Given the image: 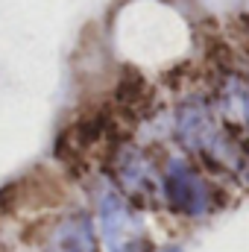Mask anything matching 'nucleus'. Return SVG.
Segmentation results:
<instances>
[{
	"label": "nucleus",
	"mask_w": 249,
	"mask_h": 252,
	"mask_svg": "<svg viewBox=\"0 0 249 252\" xmlns=\"http://www.w3.org/2000/svg\"><path fill=\"white\" fill-rule=\"evenodd\" d=\"M176 135L182 141V147L208 158L211 164L235 173V176H247L249 173V158L247 150L241 147V141L217 124L214 112L208 103L202 100H187L176 112Z\"/></svg>",
	"instance_id": "f257e3e1"
},
{
	"label": "nucleus",
	"mask_w": 249,
	"mask_h": 252,
	"mask_svg": "<svg viewBox=\"0 0 249 252\" xmlns=\"http://www.w3.org/2000/svg\"><path fill=\"white\" fill-rule=\"evenodd\" d=\"M97 199V217H100V232L103 241L112 252H147L150 250V235L144 223L135 217L129 208L124 190L115 188L112 182H100L94 190Z\"/></svg>",
	"instance_id": "f03ea898"
},
{
	"label": "nucleus",
	"mask_w": 249,
	"mask_h": 252,
	"mask_svg": "<svg viewBox=\"0 0 249 252\" xmlns=\"http://www.w3.org/2000/svg\"><path fill=\"white\" fill-rule=\"evenodd\" d=\"M161 190L173 211L185 217H202L214 205V190L211 185L196 173V167L182 156H167L164 170H161Z\"/></svg>",
	"instance_id": "7ed1b4c3"
},
{
	"label": "nucleus",
	"mask_w": 249,
	"mask_h": 252,
	"mask_svg": "<svg viewBox=\"0 0 249 252\" xmlns=\"http://www.w3.org/2000/svg\"><path fill=\"white\" fill-rule=\"evenodd\" d=\"M112 170H115V179H118V185L124 190V196H129L138 205L156 202L158 188H161V176H156V167H153V161L147 158L144 150L121 147L115 153Z\"/></svg>",
	"instance_id": "20e7f679"
},
{
	"label": "nucleus",
	"mask_w": 249,
	"mask_h": 252,
	"mask_svg": "<svg viewBox=\"0 0 249 252\" xmlns=\"http://www.w3.org/2000/svg\"><path fill=\"white\" fill-rule=\"evenodd\" d=\"M47 252H97V238H94L91 220L85 214L62 217L47 238Z\"/></svg>",
	"instance_id": "39448f33"
},
{
	"label": "nucleus",
	"mask_w": 249,
	"mask_h": 252,
	"mask_svg": "<svg viewBox=\"0 0 249 252\" xmlns=\"http://www.w3.org/2000/svg\"><path fill=\"white\" fill-rule=\"evenodd\" d=\"M220 109L226 118L249 129V79L244 76H229L226 85L220 88Z\"/></svg>",
	"instance_id": "423d86ee"
},
{
	"label": "nucleus",
	"mask_w": 249,
	"mask_h": 252,
	"mask_svg": "<svg viewBox=\"0 0 249 252\" xmlns=\"http://www.w3.org/2000/svg\"><path fill=\"white\" fill-rule=\"evenodd\" d=\"M170 252H179V250H170Z\"/></svg>",
	"instance_id": "0eeeda50"
}]
</instances>
